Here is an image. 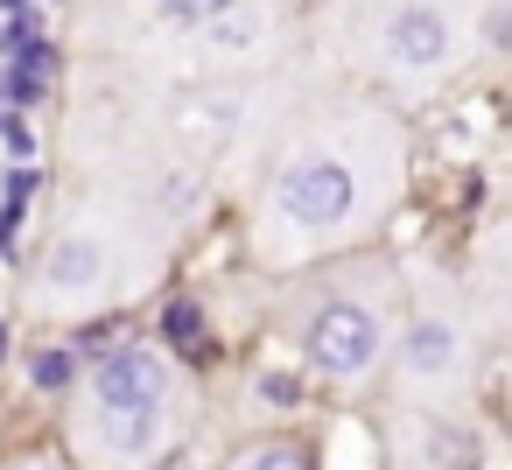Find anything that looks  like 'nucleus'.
<instances>
[{
  "label": "nucleus",
  "mask_w": 512,
  "mask_h": 470,
  "mask_svg": "<svg viewBox=\"0 0 512 470\" xmlns=\"http://www.w3.org/2000/svg\"><path fill=\"white\" fill-rule=\"evenodd\" d=\"M92 400H99V428L120 456H141L155 449L162 435V400H169V365L148 351V344H120L99 358L92 372Z\"/></svg>",
  "instance_id": "obj_1"
},
{
  "label": "nucleus",
  "mask_w": 512,
  "mask_h": 470,
  "mask_svg": "<svg viewBox=\"0 0 512 470\" xmlns=\"http://www.w3.org/2000/svg\"><path fill=\"white\" fill-rule=\"evenodd\" d=\"M351 204H358V176H351L337 155H302V162H288L281 183H274V211H281L288 225H309V232L344 225Z\"/></svg>",
  "instance_id": "obj_2"
},
{
  "label": "nucleus",
  "mask_w": 512,
  "mask_h": 470,
  "mask_svg": "<svg viewBox=\"0 0 512 470\" xmlns=\"http://www.w3.org/2000/svg\"><path fill=\"white\" fill-rule=\"evenodd\" d=\"M302 351H309L316 372L358 379V372H372V358H379V316H372L365 302H323V309L309 316Z\"/></svg>",
  "instance_id": "obj_3"
},
{
  "label": "nucleus",
  "mask_w": 512,
  "mask_h": 470,
  "mask_svg": "<svg viewBox=\"0 0 512 470\" xmlns=\"http://www.w3.org/2000/svg\"><path fill=\"white\" fill-rule=\"evenodd\" d=\"M456 365H463V337H456V323H442V316H421L407 337H400V372L407 379H456Z\"/></svg>",
  "instance_id": "obj_4"
},
{
  "label": "nucleus",
  "mask_w": 512,
  "mask_h": 470,
  "mask_svg": "<svg viewBox=\"0 0 512 470\" xmlns=\"http://www.w3.org/2000/svg\"><path fill=\"white\" fill-rule=\"evenodd\" d=\"M386 57L407 64V71L442 64V57H449V22H442L435 8H400V15L386 22Z\"/></svg>",
  "instance_id": "obj_5"
},
{
  "label": "nucleus",
  "mask_w": 512,
  "mask_h": 470,
  "mask_svg": "<svg viewBox=\"0 0 512 470\" xmlns=\"http://www.w3.org/2000/svg\"><path fill=\"white\" fill-rule=\"evenodd\" d=\"M43 281H50L57 295H92V288L106 281V246H99L92 232L57 239V246H50V260H43Z\"/></svg>",
  "instance_id": "obj_6"
},
{
  "label": "nucleus",
  "mask_w": 512,
  "mask_h": 470,
  "mask_svg": "<svg viewBox=\"0 0 512 470\" xmlns=\"http://www.w3.org/2000/svg\"><path fill=\"white\" fill-rule=\"evenodd\" d=\"M162 337H169V351L204 358V309H197V302H169V309H162Z\"/></svg>",
  "instance_id": "obj_7"
},
{
  "label": "nucleus",
  "mask_w": 512,
  "mask_h": 470,
  "mask_svg": "<svg viewBox=\"0 0 512 470\" xmlns=\"http://www.w3.org/2000/svg\"><path fill=\"white\" fill-rule=\"evenodd\" d=\"M218 29H211V43L218 50H246V43H260V15L253 8H225V15H211Z\"/></svg>",
  "instance_id": "obj_8"
},
{
  "label": "nucleus",
  "mask_w": 512,
  "mask_h": 470,
  "mask_svg": "<svg viewBox=\"0 0 512 470\" xmlns=\"http://www.w3.org/2000/svg\"><path fill=\"white\" fill-rule=\"evenodd\" d=\"M29 386H36V393L71 386V351H36V358H29Z\"/></svg>",
  "instance_id": "obj_9"
},
{
  "label": "nucleus",
  "mask_w": 512,
  "mask_h": 470,
  "mask_svg": "<svg viewBox=\"0 0 512 470\" xmlns=\"http://www.w3.org/2000/svg\"><path fill=\"white\" fill-rule=\"evenodd\" d=\"M246 470H309V449L302 442H260L246 456Z\"/></svg>",
  "instance_id": "obj_10"
},
{
  "label": "nucleus",
  "mask_w": 512,
  "mask_h": 470,
  "mask_svg": "<svg viewBox=\"0 0 512 470\" xmlns=\"http://www.w3.org/2000/svg\"><path fill=\"white\" fill-rule=\"evenodd\" d=\"M162 8L176 15V22H211V15H225L232 0H162Z\"/></svg>",
  "instance_id": "obj_11"
},
{
  "label": "nucleus",
  "mask_w": 512,
  "mask_h": 470,
  "mask_svg": "<svg viewBox=\"0 0 512 470\" xmlns=\"http://www.w3.org/2000/svg\"><path fill=\"white\" fill-rule=\"evenodd\" d=\"M0 190H8V218H0V225H15V211H22V204H29V190H36V169H15Z\"/></svg>",
  "instance_id": "obj_12"
},
{
  "label": "nucleus",
  "mask_w": 512,
  "mask_h": 470,
  "mask_svg": "<svg viewBox=\"0 0 512 470\" xmlns=\"http://www.w3.org/2000/svg\"><path fill=\"white\" fill-rule=\"evenodd\" d=\"M0 141H8V155H15V162H29V155H36V134H29L22 120H0Z\"/></svg>",
  "instance_id": "obj_13"
},
{
  "label": "nucleus",
  "mask_w": 512,
  "mask_h": 470,
  "mask_svg": "<svg viewBox=\"0 0 512 470\" xmlns=\"http://www.w3.org/2000/svg\"><path fill=\"white\" fill-rule=\"evenodd\" d=\"M260 393H267V400H295V379H281V372H274V379H260Z\"/></svg>",
  "instance_id": "obj_14"
},
{
  "label": "nucleus",
  "mask_w": 512,
  "mask_h": 470,
  "mask_svg": "<svg viewBox=\"0 0 512 470\" xmlns=\"http://www.w3.org/2000/svg\"><path fill=\"white\" fill-rule=\"evenodd\" d=\"M0 351H8V323H0Z\"/></svg>",
  "instance_id": "obj_15"
},
{
  "label": "nucleus",
  "mask_w": 512,
  "mask_h": 470,
  "mask_svg": "<svg viewBox=\"0 0 512 470\" xmlns=\"http://www.w3.org/2000/svg\"><path fill=\"white\" fill-rule=\"evenodd\" d=\"M0 253H8V225H0Z\"/></svg>",
  "instance_id": "obj_16"
},
{
  "label": "nucleus",
  "mask_w": 512,
  "mask_h": 470,
  "mask_svg": "<svg viewBox=\"0 0 512 470\" xmlns=\"http://www.w3.org/2000/svg\"><path fill=\"white\" fill-rule=\"evenodd\" d=\"M36 470H64V463H36Z\"/></svg>",
  "instance_id": "obj_17"
}]
</instances>
